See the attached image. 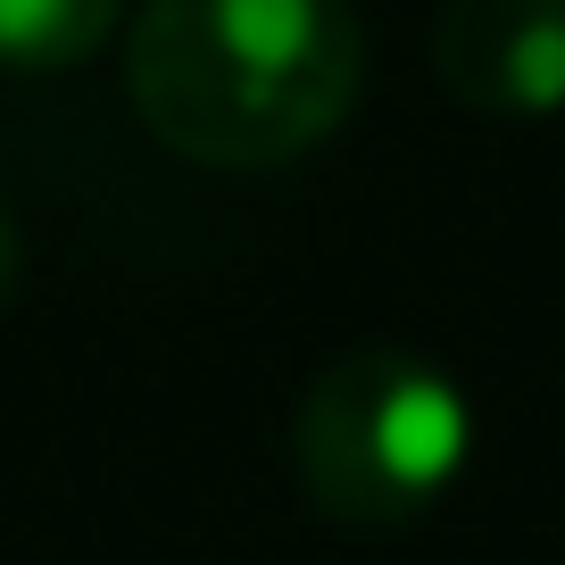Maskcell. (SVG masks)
I'll list each match as a JSON object with an SVG mask.
<instances>
[{
  "instance_id": "cell-5",
  "label": "cell",
  "mask_w": 565,
  "mask_h": 565,
  "mask_svg": "<svg viewBox=\"0 0 565 565\" xmlns=\"http://www.w3.org/2000/svg\"><path fill=\"white\" fill-rule=\"evenodd\" d=\"M18 275H25V233H18V216L0 209V308L18 300Z\"/></svg>"
},
{
  "instance_id": "cell-2",
  "label": "cell",
  "mask_w": 565,
  "mask_h": 565,
  "mask_svg": "<svg viewBox=\"0 0 565 565\" xmlns=\"http://www.w3.org/2000/svg\"><path fill=\"white\" fill-rule=\"evenodd\" d=\"M475 407L458 374L416 350H350L291 407V475L333 524L399 532L458 491Z\"/></svg>"
},
{
  "instance_id": "cell-4",
  "label": "cell",
  "mask_w": 565,
  "mask_h": 565,
  "mask_svg": "<svg viewBox=\"0 0 565 565\" xmlns=\"http://www.w3.org/2000/svg\"><path fill=\"white\" fill-rule=\"evenodd\" d=\"M125 0H0V75H67L100 58Z\"/></svg>"
},
{
  "instance_id": "cell-1",
  "label": "cell",
  "mask_w": 565,
  "mask_h": 565,
  "mask_svg": "<svg viewBox=\"0 0 565 565\" xmlns=\"http://www.w3.org/2000/svg\"><path fill=\"white\" fill-rule=\"evenodd\" d=\"M366 84L350 0H141L125 92L159 150L216 175H275L333 141Z\"/></svg>"
},
{
  "instance_id": "cell-3",
  "label": "cell",
  "mask_w": 565,
  "mask_h": 565,
  "mask_svg": "<svg viewBox=\"0 0 565 565\" xmlns=\"http://www.w3.org/2000/svg\"><path fill=\"white\" fill-rule=\"evenodd\" d=\"M433 75L458 108L499 125L565 117V0H441Z\"/></svg>"
}]
</instances>
